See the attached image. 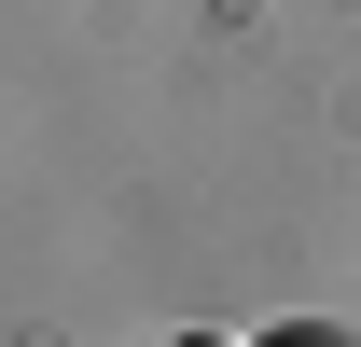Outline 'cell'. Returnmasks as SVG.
Here are the masks:
<instances>
[{
	"label": "cell",
	"instance_id": "1",
	"mask_svg": "<svg viewBox=\"0 0 361 347\" xmlns=\"http://www.w3.org/2000/svg\"><path fill=\"white\" fill-rule=\"evenodd\" d=\"M278 347H334V334H278Z\"/></svg>",
	"mask_w": 361,
	"mask_h": 347
},
{
	"label": "cell",
	"instance_id": "2",
	"mask_svg": "<svg viewBox=\"0 0 361 347\" xmlns=\"http://www.w3.org/2000/svg\"><path fill=\"white\" fill-rule=\"evenodd\" d=\"M14 347H42V334H14Z\"/></svg>",
	"mask_w": 361,
	"mask_h": 347
}]
</instances>
